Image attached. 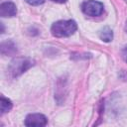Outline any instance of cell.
Masks as SVG:
<instances>
[{"mask_svg":"<svg viewBox=\"0 0 127 127\" xmlns=\"http://www.w3.org/2000/svg\"><path fill=\"white\" fill-rule=\"evenodd\" d=\"M35 64V61L30 58H24V57H18L11 61V63L8 65L7 72L9 75L13 78L20 76L22 73H24L26 70L31 68Z\"/></svg>","mask_w":127,"mask_h":127,"instance_id":"obj_1","label":"cell"},{"mask_svg":"<svg viewBox=\"0 0 127 127\" xmlns=\"http://www.w3.org/2000/svg\"><path fill=\"white\" fill-rule=\"evenodd\" d=\"M76 29L77 25L73 20H60L52 25L51 32L54 37L64 38L74 34Z\"/></svg>","mask_w":127,"mask_h":127,"instance_id":"obj_2","label":"cell"},{"mask_svg":"<svg viewBox=\"0 0 127 127\" xmlns=\"http://www.w3.org/2000/svg\"><path fill=\"white\" fill-rule=\"evenodd\" d=\"M81 11L90 17L100 16L104 11V6L101 2L95 0H86L81 4Z\"/></svg>","mask_w":127,"mask_h":127,"instance_id":"obj_3","label":"cell"},{"mask_svg":"<svg viewBox=\"0 0 127 127\" xmlns=\"http://www.w3.org/2000/svg\"><path fill=\"white\" fill-rule=\"evenodd\" d=\"M48 123L47 117L41 113H32L27 115L25 119L26 126H46Z\"/></svg>","mask_w":127,"mask_h":127,"instance_id":"obj_4","label":"cell"},{"mask_svg":"<svg viewBox=\"0 0 127 127\" xmlns=\"http://www.w3.org/2000/svg\"><path fill=\"white\" fill-rule=\"evenodd\" d=\"M17 7L12 2H3L0 5V16L3 18H11L16 16Z\"/></svg>","mask_w":127,"mask_h":127,"instance_id":"obj_5","label":"cell"},{"mask_svg":"<svg viewBox=\"0 0 127 127\" xmlns=\"http://www.w3.org/2000/svg\"><path fill=\"white\" fill-rule=\"evenodd\" d=\"M17 52L16 46L12 41L2 42L1 44V54L2 55H14Z\"/></svg>","mask_w":127,"mask_h":127,"instance_id":"obj_6","label":"cell"},{"mask_svg":"<svg viewBox=\"0 0 127 127\" xmlns=\"http://www.w3.org/2000/svg\"><path fill=\"white\" fill-rule=\"evenodd\" d=\"M99 38L103 42H106V43L111 42L112 39H113V32H112V30L109 27H104L99 32Z\"/></svg>","mask_w":127,"mask_h":127,"instance_id":"obj_7","label":"cell"},{"mask_svg":"<svg viewBox=\"0 0 127 127\" xmlns=\"http://www.w3.org/2000/svg\"><path fill=\"white\" fill-rule=\"evenodd\" d=\"M12 106H13L12 101L2 95L1 99H0V111H1V114H4V113L10 111Z\"/></svg>","mask_w":127,"mask_h":127,"instance_id":"obj_8","label":"cell"},{"mask_svg":"<svg viewBox=\"0 0 127 127\" xmlns=\"http://www.w3.org/2000/svg\"><path fill=\"white\" fill-rule=\"evenodd\" d=\"M28 4L33 5V6H37V5H41L45 2V0H25Z\"/></svg>","mask_w":127,"mask_h":127,"instance_id":"obj_9","label":"cell"},{"mask_svg":"<svg viewBox=\"0 0 127 127\" xmlns=\"http://www.w3.org/2000/svg\"><path fill=\"white\" fill-rule=\"evenodd\" d=\"M121 57H122L123 61L125 63H127V45L122 49V51H121Z\"/></svg>","mask_w":127,"mask_h":127,"instance_id":"obj_10","label":"cell"},{"mask_svg":"<svg viewBox=\"0 0 127 127\" xmlns=\"http://www.w3.org/2000/svg\"><path fill=\"white\" fill-rule=\"evenodd\" d=\"M119 77L125 81H127V70H122L119 74Z\"/></svg>","mask_w":127,"mask_h":127,"instance_id":"obj_11","label":"cell"},{"mask_svg":"<svg viewBox=\"0 0 127 127\" xmlns=\"http://www.w3.org/2000/svg\"><path fill=\"white\" fill-rule=\"evenodd\" d=\"M54 2H57V3H65L67 0H52Z\"/></svg>","mask_w":127,"mask_h":127,"instance_id":"obj_12","label":"cell"},{"mask_svg":"<svg viewBox=\"0 0 127 127\" xmlns=\"http://www.w3.org/2000/svg\"><path fill=\"white\" fill-rule=\"evenodd\" d=\"M125 31L127 32V21H126V24H125Z\"/></svg>","mask_w":127,"mask_h":127,"instance_id":"obj_13","label":"cell"}]
</instances>
